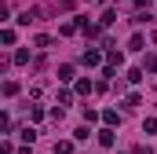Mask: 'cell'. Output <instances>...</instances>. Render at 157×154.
<instances>
[{
    "label": "cell",
    "mask_w": 157,
    "mask_h": 154,
    "mask_svg": "<svg viewBox=\"0 0 157 154\" xmlns=\"http://www.w3.org/2000/svg\"><path fill=\"white\" fill-rule=\"evenodd\" d=\"M102 121H106V125H117L121 117H117V110H106V114H102Z\"/></svg>",
    "instance_id": "obj_5"
},
{
    "label": "cell",
    "mask_w": 157,
    "mask_h": 154,
    "mask_svg": "<svg viewBox=\"0 0 157 154\" xmlns=\"http://www.w3.org/2000/svg\"><path fill=\"white\" fill-rule=\"evenodd\" d=\"M143 132H157V121H154V117H146V121H143Z\"/></svg>",
    "instance_id": "obj_6"
},
{
    "label": "cell",
    "mask_w": 157,
    "mask_h": 154,
    "mask_svg": "<svg viewBox=\"0 0 157 154\" xmlns=\"http://www.w3.org/2000/svg\"><path fill=\"white\" fill-rule=\"evenodd\" d=\"M55 154H73V143H66V140H62V143H55Z\"/></svg>",
    "instance_id": "obj_3"
},
{
    "label": "cell",
    "mask_w": 157,
    "mask_h": 154,
    "mask_svg": "<svg viewBox=\"0 0 157 154\" xmlns=\"http://www.w3.org/2000/svg\"><path fill=\"white\" fill-rule=\"evenodd\" d=\"M99 143H102V147H113V132L102 128V132H99Z\"/></svg>",
    "instance_id": "obj_2"
},
{
    "label": "cell",
    "mask_w": 157,
    "mask_h": 154,
    "mask_svg": "<svg viewBox=\"0 0 157 154\" xmlns=\"http://www.w3.org/2000/svg\"><path fill=\"white\" fill-rule=\"evenodd\" d=\"M80 63H84V66H99V51H84Z\"/></svg>",
    "instance_id": "obj_1"
},
{
    "label": "cell",
    "mask_w": 157,
    "mask_h": 154,
    "mask_svg": "<svg viewBox=\"0 0 157 154\" xmlns=\"http://www.w3.org/2000/svg\"><path fill=\"white\" fill-rule=\"evenodd\" d=\"M143 70H150V74H154V70H157V55H146V63H143Z\"/></svg>",
    "instance_id": "obj_4"
}]
</instances>
